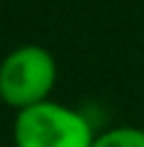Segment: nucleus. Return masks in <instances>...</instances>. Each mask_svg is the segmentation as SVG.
Instances as JSON below:
<instances>
[{"label":"nucleus","instance_id":"nucleus-2","mask_svg":"<svg viewBox=\"0 0 144 147\" xmlns=\"http://www.w3.org/2000/svg\"><path fill=\"white\" fill-rule=\"evenodd\" d=\"M54 80L57 65L44 47H18L0 65V98L13 109L26 111L49 101Z\"/></svg>","mask_w":144,"mask_h":147},{"label":"nucleus","instance_id":"nucleus-1","mask_svg":"<svg viewBox=\"0 0 144 147\" xmlns=\"http://www.w3.org/2000/svg\"><path fill=\"white\" fill-rule=\"evenodd\" d=\"M90 121L62 103L44 101L26 111H18L13 124L15 147H93Z\"/></svg>","mask_w":144,"mask_h":147},{"label":"nucleus","instance_id":"nucleus-3","mask_svg":"<svg viewBox=\"0 0 144 147\" xmlns=\"http://www.w3.org/2000/svg\"><path fill=\"white\" fill-rule=\"evenodd\" d=\"M93 147H144V129L113 127L93 140Z\"/></svg>","mask_w":144,"mask_h":147}]
</instances>
